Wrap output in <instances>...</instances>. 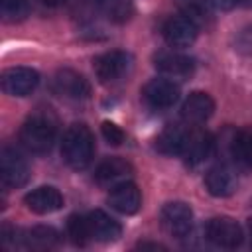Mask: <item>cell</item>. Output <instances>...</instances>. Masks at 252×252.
Masks as SVG:
<instances>
[{
    "label": "cell",
    "mask_w": 252,
    "mask_h": 252,
    "mask_svg": "<svg viewBox=\"0 0 252 252\" xmlns=\"http://www.w3.org/2000/svg\"><path fill=\"white\" fill-rule=\"evenodd\" d=\"M57 136V116L51 108H35L20 128V142L32 154L51 150Z\"/></svg>",
    "instance_id": "6da1fadb"
},
{
    "label": "cell",
    "mask_w": 252,
    "mask_h": 252,
    "mask_svg": "<svg viewBox=\"0 0 252 252\" xmlns=\"http://www.w3.org/2000/svg\"><path fill=\"white\" fill-rule=\"evenodd\" d=\"M61 156L73 169H85L94 158V136L87 124H71L61 142Z\"/></svg>",
    "instance_id": "7a4b0ae2"
},
{
    "label": "cell",
    "mask_w": 252,
    "mask_h": 252,
    "mask_svg": "<svg viewBox=\"0 0 252 252\" xmlns=\"http://www.w3.org/2000/svg\"><path fill=\"white\" fill-rule=\"evenodd\" d=\"M132 65H134V59L128 51H122V49H112V51H106V53H100L98 57H94L93 61V69L98 77L100 83H118L122 79H126L132 71Z\"/></svg>",
    "instance_id": "3957f363"
},
{
    "label": "cell",
    "mask_w": 252,
    "mask_h": 252,
    "mask_svg": "<svg viewBox=\"0 0 252 252\" xmlns=\"http://www.w3.org/2000/svg\"><path fill=\"white\" fill-rule=\"evenodd\" d=\"M0 179L6 189L24 187L30 179V165L16 148H2L0 152Z\"/></svg>",
    "instance_id": "277c9868"
},
{
    "label": "cell",
    "mask_w": 252,
    "mask_h": 252,
    "mask_svg": "<svg viewBox=\"0 0 252 252\" xmlns=\"http://www.w3.org/2000/svg\"><path fill=\"white\" fill-rule=\"evenodd\" d=\"M159 220H161V226L165 228V232H169L171 236L183 238L193 228V211L183 201H171V203L163 205V209L159 213Z\"/></svg>",
    "instance_id": "5b68a950"
},
{
    "label": "cell",
    "mask_w": 252,
    "mask_h": 252,
    "mask_svg": "<svg viewBox=\"0 0 252 252\" xmlns=\"http://www.w3.org/2000/svg\"><path fill=\"white\" fill-rule=\"evenodd\" d=\"M39 85V73L32 67H10L2 73V91L10 96H28Z\"/></svg>",
    "instance_id": "8992f818"
},
{
    "label": "cell",
    "mask_w": 252,
    "mask_h": 252,
    "mask_svg": "<svg viewBox=\"0 0 252 252\" xmlns=\"http://www.w3.org/2000/svg\"><path fill=\"white\" fill-rule=\"evenodd\" d=\"M207 238L220 248H236L242 244V228L230 217H215L207 222Z\"/></svg>",
    "instance_id": "52a82bcc"
},
{
    "label": "cell",
    "mask_w": 252,
    "mask_h": 252,
    "mask_svg": "<svg viewBox=\"0 0 252 252\" xmlns=\"http://www.w3.org/2000/svg\"><path fill=\"white\" fill-rule=\"evenodd\" d=\"M51 87H53L55 94L71 98V100H83V98H87L91 94L89 81L81 73H77L73 69H59L53 75Z\"/></svg>",
    "instance_id": "ba28073f"
},
{
    "label": "cell",
    "mask_w": 252,
    "mask_h": 252,
    "mask_svg": "<svg viewBox=\"0 0 252 252\" xmlns=\"http://www.w3.org/2000/svg\"><path fill=\"white\" fill-rule=\"evenodd\" d=\"M179 85L171 79H152L144 85L142 96L152 108H171L179 100Z\"/></svg>",
    "instance_id": "9c48e42d"
},
{
    "label": "cell",
    "mask_w": 252,
    "mask_h": 252,
    "mask_svg": "<svg viewBox=\"0 0 252 252\" xmlns=\"http://www.w3.org/2000/svg\"><path fill=\"white\" fill-rule=\"evenodd\" d=\"M199 26L195 22H191L185 16H173L163 24V39L167 41V45H171L173 49H183L195 43L197 39V32Z\"/></svg>",
    "instance_id": "30bf717a"
},
{
    "label": "cell",
    "mask_w": 252,
    "mask_h": 252,
    "mask_svg": "<svg viewBox=\"0 0 252 252\" xmlns=\"http://www.w3.org/2000/svg\"><path fill=\"white\" fill-rule=\"evenodd\" d=\"M215 150V140L213 136L203 130V128H189L187 138H185V146H183V159L189 165H197L201 161H205Z\"/></svg>",
    "instance_id": "8fae6325"
},
{
    "label": "cell",
    "mask_w": 252,
    "mask_h": 252,
    "mask_svg": "<svg viewBox=\"0 0 252 252\" xmlns=\"http://www.w3.org/2000/svg\"><path fill=\"white\" fill-rule=\"evenodd\" d=\"M154 65L158 71H161L163 75L169 77H191L195 71V61L189 55H183L179 51H169V49H161L154 55Z\"/></svg>",
    "instance_id": "7c38bea8"
},
{
    "label": "cell",
    "mask_w": 252,
    "mask_h": 252,
    "mask_svg": "<svg viewBox=\"0 0 252 252\" xmlns=\"http://www.w3.org/2000/svg\"><path fill=\"white\" fill-rule=\"evenodd\" d=\"M134 173V167L122 159V158H108L104 159L96 169H94V181L100 185V187H106V189H112L124 181H130Z\"/></svg>",
    "instance_id": "4fadbf2b"
},
{
    "label": "cell",
    "mask_w": 252,
    "mask_h": 252,
    "mask_svg": "<svg viewBox=\"0 0 252 252\" xmlns=\"http://www.w3.org/2000/svg\"><path fill=\"white\" fill-rule=\"evenodd\" d=\"M215 112V100L211 94L203 93V91H195L191 93L185 102L181 104V118L187 124H201L205 120H209Z\"/></svg>",
    "instance_id": "5bb4252c"
},
{
    "label": "cell",
    "mask_w": 252,
    "mask_h": 252,
    "mask_svg": "<svg viewBox=\"0 0 252 252\" xmlns=\"http://www.w3.org/2000/svg\"><path fill=\"white\" fill-rule=\"evenodd\" d=\"M24 203L30 211H33L37 215H49L63 207V195L59 193V189H55L51 185H43V187L30 191L24 197Z\"/></svg>",
    "instance_id": "9a60e30c"
},
{
    "label": "cell",
    "mask_w": 252,
    "mask_h": 252,
    "mask_svg": "<svg viewBox=\"0 0 252 252\" xmlns=\"http://www.w3.org/2000/svg\"><path fill=\"white\" fill-rule=\"evenodd\" d=\"M108 205L122 213V215H134L138 213L140 205H142V195H140V189L136 187V183L132 181H124L116 187L110 189L108 193Z\"/></svg>",
    "instance_id": "2e32d148"
},
{
    "label": "cell",
    "mask_w": 252,
    "mask_h": 252,
    "mask_svg": "<svg viewBox=\"0 0 252 252\" xmlns=\"http://www.w3.org/2000/svg\"><path fill=\"white\" fill-rule=\"evenodd\" d=\"M236 173L224 163L211 167L205 175V187L213 197H230L236 191Z\"/></svg>",
    "instance_id": "e0dca14e"
},
{
    "label": "cell",
    "mask_w": 252,
    "mask_h": 252,
    "mask_svg": "<svg viewBox=\"0 0 252 252\" xmlns=\"http://www.w3.org/2000/svg\"><path fill=\"white\" fill-rule=\"evenodd\" d=\"M89 226H91V234L94 240L98 242H112L122 234V226L116 219H112L110 215H106L104 211L96 209L89 213Z\"/></svg>",
    "instance_id": "ac0fdd59"
},
{
    "label": "cell",
    "mask_w": 252,
    "mask_h": 252,
    "mask_svg": "<svg viewBox=\"0 0 252 252\" xmlns=\"http://www.w3.org/2000/svg\"><path fill=\"white\" fill-rule=\"evenodd\" d=\"M187 132H189V128H185L181 124H167L156 140L158 152L163 156H181Z\"/></svg>",
    "instance_id": "d6986e66"
},
{
    "label": "cell",
    "mask_w": 252,
    "mask_h": 252,
    "mask_svg": "<svg viewBox=\"0 0 252 252\" xmlns=\"http://www.w3.org/2000/svg\"><path fill=\"white\" fill-rule=\"evenodd\" d=\"M57 242H59V232L51 226H33L20 234V244L26 248L45 250V248H53Z\"/></svg>",
    "instance_id": "ffe728a7"
},
{
    "label": "cell",
    "mask_w": 252,
    "mask_h": 252,
    "mask_svg": "<svg viewBox=\"0 0 252 252\" xmlns=\"http://www.w3.org/2000/svg\"><path fill=\"white\" fill-rule=\"evenodd\" d=\"M100 12L114 24H124L134 16L132 0H96Z\"/></svg>",
    "instance_id": "44dd1931"
},
{
    "label": "cell",
    "mask_w": 252,
    "mask_h": 252,
    "mask_svg": "<svg viewBox=\"0 0 252 252\" xmlns=\"http://www.w3.org/2000/svg\"><path fill=\"white\" fill-rule=\"evenodd\" d=\"M230 154L240 163H244L246 167H252V126H248L244 130H238L232 136Z\"/></svg>",
    "instance_id": "7402d4cb"
},
{
    "label": "cell",
    "mask_w": 252,
    "mask_h": 252,
    "mask_svg": "<svg viewBox=\"0 0 252 252\" xmlns=\"http://www.w3.org/2000/svg\"><path fill=\"white\" fill-rule=\"evenodd\" d=\"M175 4L181 10V14L191 22H195L197 26H203L211 18L213 6L209 0H175Z\"/></svg>",
    "instance_id": "603a6c76"
},
{
    "label": "cell",
    "mask_w": 252,
    "mask_h": 252,
    "mask_svg": "<svg viewBox=\"0 0 252 252\" xmlns=\"http://www.w3.org/2000/svg\"><path fill=\"white\" fill-rule=\"evenodd\" d=\"M67 232L71 236V240L79 246H85L93 234H91V226H89V219L83 215H71L67 220Z\"/></svg>",
    "instance_id": "cb8c5ba5"
},
{
    "label": "cell",
    "mask_w": 252,
    "mask_h": 252,
    "mask_svg": "<svg viewBox=\"0 0 252 252\" xmlns=\"http://www.w3.org/2000/svg\"><path fill=\"white\" fill-rule=\"evenodd\" d=\"M28 0H0V14L6 22H20L28 16Z\"/></svg>",
    "instance_id": "d4e9b609"
},
{
    "label": "cell",
    "mask_w": 252,
    "mask_h": 252,
    "mask_svg": "<svg viewBox=\"0 0 252 252\" xmlns=\"http://www.w3.org/2000/svg\"><path fill=\"white\" fill-rule=\"evenodd\" d=\"M232 47L240 55H252V24L240 28L232 37Z\"/></svg>",
    "instance_id": "484cf974"
},
{
    "label": "cell",
    "mask_w": 252,
    "mask_h": 252,
    "mask_svg": "<svg viewBox=\"0 0 252 252\" xmlns=\"http://www.w3.org/2000/svg\"><path fill=\"white\" fill-rule=\"evenodd\" d=\"M100 130H102V136H104V140L110 144V146H120L124 140H126V134H124V130L120 128V126H116L114 122H102V126H100Z\"/></svg>",
    "instance_id": "4316f807"
},
{
    "label": "cell",
    "mask_w": 252,
    "mask_h": 252,
    "mask_svg": "<svg viewBox=\"0 0 252 252\" xmlns=\"http://www.w3.org/2000/svg\"><path fill=\"white\" fill-rule=\"evenodd\" d=\"M209 2L213 8H219V10H230L236 4V0H209Z\"/></svg>",
    "instance_id": "83f0119b"
},
{
    "label": "cell",
    "mask_w": 252,
    "mask_h": 252,
    "mask_svg": "<svg viewBox=\"0 0 252 252\" xmlns=\"http://www.w3.org/2000/svg\"><path fill=\"white\" fill-rule=\"evenodd\" d=\"M138 248H154V250H163L165 246L156 244V242H140V244H138Z\"/></svg>",
    "instance_id": "f1b7e54d"
},
{
    "label": "cell",
    "mask_w": 252,
    "mask_h": 252,
    "mask_svg": "<svg viewBox=\"0 0 252 252\" xmlns=\"http://www.w3.org/2000/svg\"><path fill=\"white\" fill-rule=\"evenodd\" d=\"M45 6H61V4H65L67 0H41Z\"/></svg>",
    "instance_id": "f546056e"
},
{
    "label": "cell",
    "mask_w": 252,
    "mask_h": 252,
    "mask_svg": "<svg viewBox=\"0 0 252 252\" xmlns=\"http://www.w3.org/2000/svg\"><path fill=\"white\" fill-rule=\"evenodd\" d=\"M236 4H240V6H252V0H236Z\"/></svg>",
    "instance_id": "4dcf8cb0"
},
{
    "label": "cell",
    "mask_w": 252,
    "mask_h": 252,
    "mask_svg": "<svg viewBox=\"0 0 252 252\" xmlns=\"http://www.w3.org/2000/svg\"><path fill=\"white\" fill-rule=\"evenodd\" d=\"M248 228H250V238H252V220H250V224H248Z\"/></svg>",
    "instance_id": "1f68e13d"
}]
</instances>
